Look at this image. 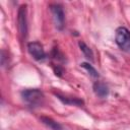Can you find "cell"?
Here are the masks:
<instances>
[{
    "label": "cell",
    "mask_w": 130,
    "mask_h": 130,
    "mask_svg": "<svg viewBox=\"0 0 130 130\" xmlns=\"http://www.w3.org/2000/svg\"><path fill=\"white\" fill-rule=\"evenodd\" d=\"M92 89L94 91V93L99 96V98H107L109 95V87L104 83V82H101V81H96L93 83V86H92Z\"/></svg>",
    "instance_id": "8992f818"
},
{
    "label": "cell",
    "mask_w": 130,
    "mask_h": 130,
    "mask_svg": "<svg viewBox=\"0 0 130 130\" xmlns=\"http://www.w3.org/2000/svg\"><path fill=\"white\" fill-rule=\"evenodd\" d=\"M50 10L53 15L55 26L58 29H62L64 27V21H65V16H64V11L62 6L60 4H51Z\"/></svg>",
    "instance_id": "3957f363"
},
{
    "label": "cell",
    "mask_w": 130,
    "mask_h": 130,
    "mask_svg": "<svg viewBox=\"0 0 130 130\" xmlns=\"http://www.w3.org/2000/svg\"><path fill=\"white\" fill-rule=\"evenodd\" d=\"M56 96L65 105H74V106H82L83 105V101L80 99H77V98H67V96L60 95L59 93H57Z\"/></svg>",
    "instance_id": "52a82bcc"
},
{
    "label": "cell",
    "mask_w": 130,
    "mask_h": 130,
    "mask_svg": "<svg viewBox=\"0 0 130 130\" xmlns=\"http://www.w3.org/2000/svg\"><path fill=\"white\" fill-rule=\"evenodd\" d=\"M80 65H81V67L84 68L92 77H94V78L99 77V72L95 70L94 67H92V65H90L89 63H86V62H83V63H81Z\"/></svg>",
    "instance_id": "30bf717a"
},
{
    "label": "cell",
    "mask_w": 130,
    "mask_h": 130,
    "mask_svg": "<svg viewBox=\"0 0 130 130\" xmlns=\"http://www.w3.org/2000/svg\"><path fill=\"white\" fill-rule=\"evenodd\" d=\"M78 46H79L81 52L83 53L84 57H85L87 60H89L90 62H92V61H93V53H92L91 49H90L89 47H87V45H86L85 43H83V42H79V43H78Z\"/></svg>",
    "instance_id": "9c48e42d"
},
{
    "label": "cell",
    "mask_w": 130,
    "mask_h": 130,
    "mask_svg": "<svg viewBox=\"0 0 130 130\" xmlns=\"http://www.w3.org/2000/svg\"><path fill=\"white\" fill-rule=\"evenodd\" d=\"M41 121H42L43 124H45L51 130H62V126L58 122L54 121L52 118H49V117H41Z\"/></svg>",
    "instance_id": "ba28073f"
},
{
    "label": "cell",
    "mask_w": 130,
    "mask_h": 130,
    "mask_svg": "<svg viewBox=\"0 0 130 130\" xmlns=\"http://www.w3.org/2000/svg\"><path fill=\"white\" fill-rule=\"evenodd\" d=\"M115 41L122 51L130 53V31L126 27L120 26L116 29Z\"/></svg>",
    "instance_id": "7a4b0ae2"
},
{
    "label": "cell",
    "mask_w": 130,
    "mask_h": 130,
    "mask_svg": "<svg viewBox=\"0 0 130 130\" xmlns=\"http://www.w3.org/2000/svg\"><path fill=\"white\" fill-rule=\"evenodd\" d=\"M21 98L27 105H29L31 107L41 106L45 100V95H44L43 91H41L38 88H30V89L22 90Z\"/></svg>",
    "instance_id": "6da1fadb"
},
{
    "label": "cell",
    "mask_w": 130,
    "mask_h": 130,
    "mask_svg": "<svg viewBox=\"0 0 130 130\" xmlns=\"http://www.w3.org/2000/svg\"><path fill=\"white\" fill-rule=\"evenodd\" d=\"M27 50H28V53L32 56V58L37 61H41V60H44L46 58L45 50H44L42 44L39 42L28 43L27 44Z\"/></svg>",
    "instance_id": "5b68a950"
},
{
    "label": "cell",
    "mask_w": 130,
    "mask_h": 130,
    "mask_svg": "<svg viewBox=\"0 0 130 130\" xmlns=\"http://www.w3.org/2000/svg\"><path fill=\"white\" fill-rule=\"evenodd\" d=\"M17 26L21 38H25L27 32V19H26V5H21L17 12Z\"/></svg>",
    "instance_id": "277c9868"
}]
</instances>
